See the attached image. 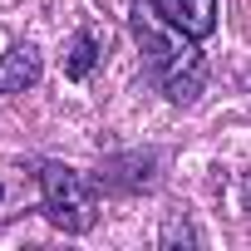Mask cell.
I'll return each instance as SVG.
<instances>
[{"instance_id": "obj_2", "label": "cell", "mask_w": 251, "mask_h": 251, "mask_svg": "<svg viewBox=\"0 0 251 251\" xmlns=\"http://www.w3.org/2000/svg\"><path fill=\"white\" fill-rule=\"evenodd\" d=\"M40 212L54 231L64 236H84L99 222V187L89 173L69 168V163H40Z\"/></svg>"}, {"instance_id": "obj_7", "label": "cell", "mask_w": 251, "mask_h": 251, "mask_svg": "<svg viewBox=\"0 0 251 251\" xmlns=\"http://www.w3.org/2000/svg\"><path fill=\"white\" fill-rule=\"evenodd\" d=\"M158 246H202V236L187 222V212H168L163 217V231H158Z\"/></svg>"}, {"instance_id": "obj_1", "label": "cell", "mask_w": 251, "mask_h": 251, "mask_svg": "<svg viewBox=\"0 0 251 251\" xmlns=\"http://www.w3.org/2000/svg\"><path fill=\"white\" fill-rule=\"evenodd\" d=\"M128 30L138 40V54H143V74L163 89L168 103L177 108H192L202 84H207V59H202V40L182 35L177 25H168L158 15L153 0H133V15H128Z\"/></svg>"}, {"instance_id": "obj_6", "label": "cell", "mask_w": 251, "mask_h": 251, "mask_svg": "<svg viewBox=\"0 0 251 251\" xmlns=\"http://www.w3.org/2000/svg\"><path fill=\"white\" fill-rule=\"evenodd\" d=\"M99 59H103V35H99L94 25H84V30L69 40V50H64V74H69V79H89Z\"/></svg>"}, {"instance_id": "obj_5", "label": "cell", "mask_w": 251, "mask_h": 251, "mask_svg": "<svg viewBox=\"0 0 251 251\" xmlns=\"http://www.w3.org/2000/svg\"><path fill=\"white\" fill-rule=\"evenodd\" d=\"M153 5L168 25H177L192 40H207L217 30V0H153Z\"/></svg>"}, {"instance_id": "obj_4", "label": "cell", "mask_w": 251, "mask_h": 251, "mask_svg": "<svg viewBox=\"0 0 251 251\" xmlns=\"http://www.w3.org/2000/svg\"><path fill=\"white\" fill-rule=\"evenodd\" d=\"M40 74H45V59H40V50L25 40V45H10L5 54H0V94H25V89H35L40 84Z\"/></svg>"}, {"instance_id": "obj_3", "label": "cell", "mask_w": 251, "mask_h": 251, "mask_svg": "<svg viewBox=\"0 0 251 251\" xmlns=\"http://www.w3.org/2000/svg\"><path fill=\"white\" fill-rule=\"evenodd\" d=\"M158 168L163 153L158 148H133V153H108L94 173V187L108 197H138L148 187H158Z\"/></svg>"}, {"instance_id": "obj_8", "label": "cell", "mask_w": 251, "mask_h": 251, "mask_svg": "<svg viewBox=\"0 0 251 251\" xmlns=\"http://www.w3.org/2000/svg\"><path fill=\"white\" fill-rule=\"evenodd\" d=\"M241 212H246V217H251V173H246V177H241Z\"/></svg>"}]
</instances>
